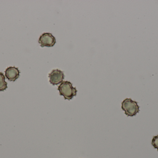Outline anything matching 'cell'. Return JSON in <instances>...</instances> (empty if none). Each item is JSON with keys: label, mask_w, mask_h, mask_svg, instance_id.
<instances>
[{"label": "cell", "mask_w": 158, "mask_h": 158, "mask_svg": "<svg viewBox=\"0 0 158 158\" xmlns=\"http://www.w3.org/2000/svg\"><path fill=\"white\" fill-rule=\"evenodd\" d=\"M60 95L63 96L66 100H70L77 95V89L73 87L72 83L69 81H64L58 86Z\"/></svg>", "instance_id": "1"}, {"label": "cell", "mask_w": 158, "mask_h": 158, "mask_svg": "<svg viewBox=\"0 0 158 158\" xmlns=\"http://www.w3.org/2000/svg\"><path fill=\"white\" fill-rule=\"evenodd\" d=\"M122 109L128 117H134L140 111L138 103L131 98H126L122 103Z\"/></svg>", "instance_id": "2"}, {"label": "cell", "mask_w": 158, "mask_h": 158, "mask_svg": "<svg viewBox=\"0 0 158 158\" xmlns=\"http://www.w3.org/2000/svg\"><path fill=\"white\" fill-rule=\"evenodd\" d=\"M39 43L42 47H52L55 45L56 40L52 33L44 32L40 36Z\"/></svg>", "instance_id": "3"}, {"label": "cell", "mask_w": 158, "mask_h": 158, "mask_svg": "<svg viewBox=\"0 0 158 158\" xmlns=\"http://www.w3.org/2000/svg\"><path fill=\"white\" fill-rule=\"evenodd\" d=\"M50 82L53 85L62 83L64 79V74L62 70L54 69L49 74Z\"/></svg>", "instance_id": "4"}, {"label": "cell", "mask_w": 158, "mask_h": 158, "mask_svg": "<svg viewBox=\"0 0 158 158\" xmlns=\"http://www.w3.org/2000/svg\"><path fill=\"white\" fill-rule=\"evenodd\" d=\"M5 76L7 79L10 81H15L19 77L20 71L18 68L15 67H9L6 69Z\"/></svg>", "instance_id": "5"}, {"label": "cell", "mask_w": 158, "mask_h": 158, "mask_svg": "<svg viewBox=\"0 0 158 158\" xmlns=\"http://www.w3.org/2000/svg\"><path fill=\"white\" fill-rule=\"evenodd\" d=\"M7 83L5 81V77L3 73L0 72V92H3L7 88Z\"/></svg>", "instance_id": "6"}, {"label": "cell", "mask_w": 158, "mask_h": 158, "mask_svg": "<svg viewBox=\"0 0 158 158\" xmlns=\"http://www.w3.org/2000/svg\"><path fill=\"white\" fill-rule=\"evenodd\" d=\"M152 145L158 151V135L154 136L152 141Z\"/></svg>", "instance_id": "7"}]
</instances>
